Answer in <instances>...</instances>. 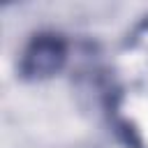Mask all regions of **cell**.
<instances>
[{
	"label": "cell",
	"mask_w": 148,
	"mask_h": 148,
	"mask_svg": "<svg viewBox=\"0 0 148 148\" xmlns=\"http://www.w3.org/2000/svg\"><path fill=\"white\" fill-rule=\"evenodd\" d=\"M67 62V39L60 32H37L28 39L18 58V76L23 81H46L56 76Z\"/></svg>",
	"instance_id": "obj_1"
}]
</instances>
